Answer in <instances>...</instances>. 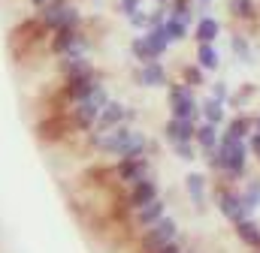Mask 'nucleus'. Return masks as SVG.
<instances>
[{
  "instance_id": "obj_22",
  "label": "nucleus",
  "mask_w": 260,
  "mask_h": 253,
  "mask_svg": "<svg viewBox=\"0 0 260 253\" xmlns=\"http://www.w3.org/2000/svg\"><path fill=\"white\" fill-rule=\"evenodd\" d=\"M167 15H173V18H179L182 24L194 27L197 15H200V9H197L194 0H170V3H167Z\"/></svg>"
},
{
  "instance_id": "obj_13",
  "label": "nucleus",
  "mask_w": 260,
  "mask_h": 253,
  "mask_svg": "<svg viewBox=\"0 0 260 253\" xmlns=\"http://www.w3.org/2000/svg\"><path fill=\"white\" fill-rule=\"evenodd\" d=\"M160 217H167V199H164V196H157V199H151L148 205H142V208L133 211V223H136L139 229L154 226Z\"/></svg>"
},
{
  "instance_id": "obj_16",
  "label": "nucleus",
  "mask_w": 260,
  "mask_h": 253,
  "mask_svg": "<svg viewBox=\"0 0 260 253\" xmlns=\"http://www.w3.org/2000/svg\"><path fill=\"white\" fill-rule=\"evenodd\" d=\"M124 109H127V103H121V100H109L106 106H103V112H100V118H97V133H106V130H112V126L124 124Z\"/></svg>"
},
{
  "instance_id": "obj_18",
  "label": "nucleus",
  "mask_w": 260,
  "mask_h": 253,
  "mask_svg": "<svg viewBox=\"0 0 260 253\" xmlns=\"http://www.w3.org/2000/svg\"><path fill=\"white\" fill-rule=\"evenodd\" d=\"M221 142V126L209 124V121H197V133H194V145L200 148V154L215 151Z\"/></svg>"
},
{
  "instance_id": "obj_35",
  "label": "nucleus",
  "mask_w": 260,
  "mask_h": 253,
  "mask_svg": "<svg viewBox=\"0 0 260 253\" xmlns=\"http://www.w3.org/2000/svg\"><path fill=\"white\" fill-rule=\"evenodd\" d=\"M139 6H142V0H118V12H121L124 18H127L130 12H136Z\"/></svg>"
},
{
  "instance_id": "obj_33",
  "label": "nucleus",
  "mask_w": 260,
  "mask_h": 253,
  "mask_svg": "<svg viewBox=\"0 0 260 253\" xmlns=\"http://www.w3.org/2000/svg\"><path fill=\"white\" fill-rule=\"evenodd\" d=\"M145 18H148V9H145V6H139L136 12H130L124 21H127L133 30H139V33H142V30H145Z\"/></svg>"
},
{
  "instance_id": "obj_27",
  "label": "nucleus",
  "mask_w": 260,
  "mask_h": 253,
  "mask_svg": "<svg viewBox=\"0 0 260 253\" xmlns=\"http://www.w3.org/2000/svg\"><path fill=\"white\" fill-rule=\"evenodd\" d=\"M142 33H145V43H148V49H151L154 58H164L170 52V39H167L164 27H151V30H142Z\"/></svg>"
},
{
  "instance_id": "obj_42",
  "label": "nucleus",
  "mask_w": 260,
  "mask_h": 253,
  "mask_svg": "<svg viewBox=\"0 0 260 253\" xmlns=\"http://www.w3.org/2000/svg\"><path fill=\"white\" fill-rule=\"evenodd\" d=\"M257 163H260V157H257Z\"/></svg>"
},
{
  "instance_id": "obj_31",
  "label": "nucleus",
  "mask_w": 260,
  "mask_h": 253,
  "mask_svg": "<svg viewBox=\"0 0 260 253\" xmlns=\"http://www.w3.org/2000/svg\"><path fill=\"white\" fill-rule=\"evenodd\" d=\"M254 97V85H242L236 94H230V106L236 109V112H242L245 106H248V100Z\"/></svg>"
},
{
  "instance_id": "obj_32",
  "label": "nucleus",
  "mask_w": 260,
  "mask_h": 253,
  "mask_svg": "<svg viewBox=\"0 0 260 253\" xmlns=\"http://www.w3.org/2000/svg\"><path fill=\"white\" fill-rule=\"evenodd\" d=\"M230 88H227V81H212L209 85V97H215L218 103H224V106H230Z\"/></svg>"
},
{
  "instance_id": "obj_41",
  "label": "nucleus",
  "mask_w": 260,
  "mask_h": 253,
  "mask_svg": "<svg viewBox=\"0 0 260 253\" xmlns=\"http://www.w3.org/2000/svg\"><path fill=\"white\" fill-rule=\"evenodd\" d=\"M248 253H260V250H248Z\"/></svg>"
},
{
  "instance_id": "obj_1",
  "label": "nucleus",
  "mask_w": 260,
  "mask_h": 253,
  "mask_svg": "<svg viewBox=\"0 0 260 253\" xmlns=\"http://www.w3.org/2000/svg\"><path fill=\"white\" fill-rule=\"evenodd\" d=\"M248 157H251L248 142L221 139V142H218V148H215V160H218L215 172H218L224 181L239 184V181H245V175H248Z\"/></svg>"
},
{
  "instance_id": "obj_36",
  "label": "nucleus",
  "mask_w": 260,
  "mask_h": 253,
  "mask_svg": "<svg viewBox=\"0 0 260 253\" xmlns=\"http://www.w3.org/2000/svg\"><path fill=\"white\" fill-rule=\"evenodd\" d=\"M248 151H251L254 157H260V133L257 130H251V136H248Z\"/></svg>"
},
{
  "instance_id": "obj_5",
  "label": "nucleus",
  "mask_w": 260,
  "mask_h": 253,
  "mask_svg": "<svg viewBox=\"0 0 260 253\" xmlns=\"http://www.w3.org/2000/svg\"><path fill=\"white\" fill-rule=\"evenodd\" d=\"M182 235V229H179V220L176 217H160L154 226H148V229H142L139 232V244H136V253H157L164 244H170L173 238H179Z\"/></svg>"
},
{
  "instance_id": "obj_12",
  "label": "nucleus",
  "mask_w": 260,
  "mask_h": 253,
  "mask_svg": "<svg viewBox=\"0 0 260 253\" xmlns=\"http://www.w3.org/2000/svg\"><path fill=\"white\" fill-rule=\"evenodd\" d=\"M221 21L215 18V15H209V12H200L194 21V27H191V33H194V43H218L221 39Z\"/></svg>"
},
{
  "instance_id": "obj_3",
  "label": "nucleus",
  "mask_w": 260,
  "mask_h": 253,
  "mask_svg": "<svg viewBox=\"0 0 260 253\" xmlns=\"http://www.w3.org/2000/svg\"><path fill=\"white\" fill-rule=\"evenodd\" d=\"M167 106H170V115H173V118L194 121V124L200 121V100H197V91L191 85H185L182 78L167 85Z\"/></svg>"
},
{
  "instance_id": "obj_20",
  "label": "nucleus",
  "mask_w": 260,
  "mask_h": 253,
  "mask_svg": "<svg viewBox=\"0 0 260 253\" xmlns=\"http://www.w3.org/2000/svg\"><path fill=\"white\" fill-rule=\"evenodd\" d=\"M200 121H209V124H215V126H224V121H227V106L218 103L215 97H203V100H200Z\"/></svg>"
},
{
  "instance_id": "obj_17",
  "label": "nucleus",
  "mask_w": 260,
  "mask_h": 253,
  "mask_svg": "<svg viewBox=\"0 0 260 253\" xmlns=\"http://www.w3.org/2000/svg\"><path fill=\"white\" fill-rule=\"evenodd\" d=\"M206 175L203 172H188L185 175V190H188V199H191V205H194V211H206Z\"/></svg>"
},
{
  "instance_id": "obj_26",
  "label": "nucleus",
  "mask_w": 260,
  "mask_h": 253,
  "mask_svg": "<svg viewBox=\"0 0 260 253\" xmlns=\"http://www.w3.org/2000/svg\"><path fill=\"white\" fill-rule=\"evenodd\" d=\"M230 49H233V55L239 58V63H245V66H251V63H254L251 39H248L245 33H233V36H230Z\"/></svg>"
},
{
  "instance_id": "obj_34",
  "label": "nucleus",
  "mask_w": 260,
  "mask_h": 253,
  "mask_svg": "<svg viewBox=\"0 0 260 253\" xmlns=\"http://www.w3.org/2000/svg\"><path fill=\"white\" fill-rule=\"evenodd\" d=\"M157 253H185V238H182V235H179V238H173L170 244H164Z\"/></svg>"
},
{
  "instance_id": "obj_25",
  "label": "nucleus",
  "mask_w": 260,
  "mask_h": 253,
  "mask_svg": "<svg viewBox=\"0 0 260 253\" xmlns=\"http://www.w3.org/2000/svg\"><path fill=\"white\" fill-rule=\"evenodd\" d=\"M164 33H167L170 46H182V43H185V39L191 36V27H188V24H182L179 18L167 15V21H164Z\"/></svg>"
},
{
  "instance_id": "obj_10",
  "label": "nucleus",
  "mask_w": 260,
  "mask_h": 253,
  "mask_svg": "<svg viewBox=\"0 0 260 253\" xmlns=\"http://www.w3.org/2000/svg\"><path fill=\"white\" fill-rule=\"evenodd\" d=\"M127 205L130 211H136V208H142V205H148L151 199H157L160 196V184H157V178H154V172L151 175H145L142 181H136L133 187H127Z\"/></svg>"
},
{
  "instance_id": "obj_2",
  "label": "nucleus",
  "mask_w": 260,
  "mask_h": 253,
  "mask_svg": "<svg viewBox=\"0 0 260 253\" xmlns=\"http://www.w3.org/2000/svg\"><path fill=\"white\" fill-rule=\"evenodd\" d=\"M37 21L49 33L58 27H85V12L76 0H49L43 9H37Z\"/></svg>"
},
{
  "instance_id": "obj_7",
  "label": "nucleus",
  "mask_w": 260,
  "mask_h": 253,
  "mask_svg": "<svg viewBox=\"0 0 260 253\" xmlns=\"http://www.w3.org/2000/svg\"><path fill=\"white\" fill-rule=\"evenodd\" d=\"M112 175H115L118 184L133 187L136 181L151 175V157H118L115 166H112Z\"/></svg>"
},
{
  "instance_id": "obj_19",
  "label": "nucleus",
  "mask_w": 260,
  "mask_h": 253,
  "mask_svg": "<svg viewBox=\"0 0 260 253\" xmlns=\"http://www.w3.org/2000/svg\"><path fill=\"white\" fill-rule=\"evenodd\" d=\"M97 66L91 58H58V75H61V81L64 78H76V75H88V72H94Z\"/></svg>"
},
{
  "instance_id": "obj_39",
  "label": "nucleus",
  "mask_w": 260,
  "mask_h": 253,
  "mask_svg": "<svg viewBox=\"0 0 260 253\" xmlns=\"http://www.w3.org/2000/svg\"><path fill=\"white\" fill-rule=\"evenodd\" d=\"M154 3H157V6H167V3H170V0H154Z\"/></svg>"
},
{
  "instance_id": "obj_30",
  "label": "nucleus",
  "mask_w": 260,
  "mask_h": 253,
  "mask_svg": "<svg viewBox=\"0 0 260 253\" xmlns=\"http://www.w3.org/2000/svg\"><path fill=\"white\" fill-rule=\"evenodd\" d=\"M173 148V154L182 160V163H194L197 154H200V148H197L194 142H176V145H170Z\"/></svg>"
},
{
  "instance_id": "obj_14",
  "label": "nucleus",
  "mask_w": 260,
  "mask_h": 253,
  "mask_svg": "<svg viewBox=\"0 0 260 253\" xmlns=\"http://www.w3.org/2000/svg\"><path fill=\"white\" fill-rule=\"evenodd\" d=\"M194 133H197L194 121H182V118H173V115L164 124V139L170 145H176V142H194Z\"/></svg>"
},
{
  "instance_id": "obj_8",
  "label": "nucleus",
  "mask_w": 260,
  "mask_h": 253,
  "mask_svg": "<svg viewBox=\"0 0 260 253\" xmlns=\"http://www.w3.org/2000/svg\"><path fill=\"white\" fill-rule=\"evenodd\" d=\"M34 133L43 145H55V142H64L67 136H73V126L67 121V112H52V115L37 121Z\"/></svg>"
},
{
  "instance_id": "obj_4",
  "label": "nucleus",
  "mask_w": 260,
  "mask_h": 253,
  "mask_svg": "<svg viewBox=\"0 0 260 253\" xmlns=\"http://www.w3.org/2000/svg\"><path fill=\"white\" fill-rule=\"evenodd\" d=\"M215 205H218V211H221V217L227 220V223H242V220H248V217H254V211L245 205V199H242V190L233 187L230 181H221L218 187H215Z\"/></svg>"
},
{
  "instance_id": "obj_6",
  "label": "nucleus",
  "mask_w": 260,
  "mask_h": 253,
  "mask_svg": "<svg viewBox=\"0 0 260 253\" xmlns=\"http://www.w3.org/2000/svg\"><path fill=\"white\" fill-rule=\"evenodd\" d=\"M97 85H103V72H100V69H94V72H88V75L64 78V85H61L58 97H61V100H67V103L73 106V103H82V100H88V97L94 94V88H97Z\"/></svg>"
},
{
  "instance_id": "obj_11",
  "label": "nucleus",
  "mask_w": 260,
  "mask_h": 253,
  "mask_svg": "<svg viewBox=\"0 0 260 253\" xmlns=\"http://www.w3.org/2000/svg\"><path fill=\"white\" fill-rule=\"evenodd\" d=\"M254 130V118L245 115V112H236V115H227V121L221 126V139H233V142H248Z\"/></svg>"
},
{
  "instance_id": "obj_23",
  "label": "nucleus",
  "mask_w": 260,
  "mask_h": 253,
  "mask_svg": "<svg viewBox=\"0 0 260 253\" xmlns=\"http://www.w3.org/2000/svg\"><path fill=\"white\" fill-rule=\"evenodd\" d=\"M206 75H209V72H206V69H203V66H200V63H182V66H179V78H182V81H185V85H191V88H209V78H206Z\"/></svg>"
},
{
  "instance_id": "obj_40",
  "label": "nucleus",
  "mask_w": 260,
  "mask_h": 253,
  "mask_svg": "<svg viewBox=\"0 0 260 253\" xmlns=\"http://www.w3.org/2000/svg\"><path fill=\"white\" fill-rule=\"evenodd\" d=\"M185 253H197V250H194V247H185Z\"/></svg>"
},
{
  "instance_id": "obj_28",
  "label": "nucleus",
  "mask_w": 260,
  "mask_h": 253,
  "mask_svg": "<svg viewBox=\"0 0 260 253\" xmlns=\"http://www.w3.org/2000/svg\"><path fill=\"white\" fill-rule=\"evenodd\" d=\"M130 55H133V61L136 63L154 61V55H151V49H148V43H145V33L130 36Z\"/></svg>"
},
{
  "instance_id": "obj_37",
  "label": "nucleus",
  "mask_w": 260,
  "mask_h": 253,
  "mask_svg": "<svg viewBox=\"0 0 260 253\" xmlns=\"http://www.w3.org/2000/svg\"><path fill=\"white\" fill-rule=\"evenodd\" d=\"M194 3H197V9H200V12H209V9L215 6V0H194Z\"/></svg>"
},
{
  "instance_id": "obj_38",
  "label": "nucleus",
  "mask_w": 260,
  "mask_h": 253,
  "mask_svg": "<svg viewBox=\"0 0 260 253\" xmlns=\"http://www.w3.org/2000/svg\"><path fill=\"white\" fill-rule=\"evenodd\" d=\"M27 3H30V6H34V9H43V6H46V3H49V0H27Z\"/></svg>"
},
{
  "instance_id": "obj_24",
  "label": "nucleus",
  "mask_w": 260,
  "mask_h": 253,
  "mask_svg": "<svg viewBox=\"0 0 260 253\" xmlns=\"http://www.w3.org/2000/svg\"><path fill=\"white\" fill-rule=\"evenodd\" d=\"M197 63L206 69V72H215L221 66V52L212 46V43H197Z\"/></svg>"
},
{
  "instance_id": "obj_9",
  "label": "nucleus",
  "mask_w": 260,
  "mask_h": 253,
  "mask_svg": "<svg viewBox=\"0 0 260 253\" xmlns=\"http://www.w3.org/2000/svg\"><path fill=\"white\" fill-rule=\"evenodd\" d=\"M133 81L139 88H167L170 85V72L160 63V58H154V61H145L133 69Z\"/></svg>"
},
{
  "instance_id": "obj_29",
  "label": "nucleus",
  "mask_w": 260,
  "mask_h": 253,
  "mask_svg": "<svg viewBox=\"0 0 260 253\" xmlns=\"http://www.w3.org/2000/svg\"><path fill=\"white\" fill-rule=\"evenodd\" d=\"M242 199H245V205L251 211H257L260 208V178H248L245 175V181H242Z\"/></svg>"
},
{
  "instance_id": "obj_21",
  "label": "nucleus",
  "mask_w": 260,
  "mask_h": 253,
  "mask_svg": "<svg viewBox=\"0 0 260 253\" xmlns=\"http://www.w3.org/2000/svg\"><path fill=\"white\" fill-rule=\"evenodd\" d=\"M233 232H236V238H239L248 250H260V223L254 220V217H248V220L236 223V226H233Z\"/></svg>"
},
{
  "instance_id": "obj_15",
  "label": "nucleus",
  "mask_w": 260,
  "mask_h": 253,
  "mask_svg": "<svg viewBox=\"0 0 260 253\" xmlns=\"http://www.w3.org/2000/svg\"><path fill=\"white\" fill-rule=\"evenodd\" d=\"M227 12L239 24H257L260 21V3L257 0H227Z\"/></svg>"
}]
</instances>
